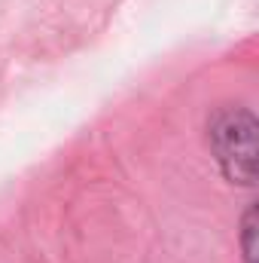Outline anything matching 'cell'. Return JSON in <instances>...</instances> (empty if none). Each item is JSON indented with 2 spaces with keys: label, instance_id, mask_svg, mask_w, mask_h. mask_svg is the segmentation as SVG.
Returning <instances> with one entry per match:
<instances>
[{
  "label": "cell",
  "instance_id": "6da1fadb",
  "mask_svg": "<svg viewBox=\"0 0 259 263\" xmlns=\"http://www.w3.org/2000/svg\"><path fill=\"white\" fill-rule=\"evenodd\" d=\"M256 132L259 123L247 107H220L207 120L210 153L229 184H256Z\"/></svg>",
  "mask_w": 259,
  "mask_h": 263
},
{
  "label": "cell",
  "instance_id": "7a4b0ae2",
  "mask_svg": "<svg viewBox=\"0 0 259 263\" xmlns=\"http://www.w3.org/2000/svg\"><path fill=\"white\" fill-rule=\"evenodd\" d=\"M256 230H259V214H256V205H250L244 211V220H241V248H244L247 263L256 260Z\"/></svg>",
  "mask_w": 259,
  "mask_h": 263
}]
</instances>
